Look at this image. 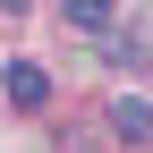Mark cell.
Instances as JSON below:
<instances>
[{"mask_svg": "<svg viewBox=\"0 0 153 153\" xmlns=\"http://www.w3.org/2000/svg\"><path fill=\"white\" fill-rule=\"evenodd\" d=\"M111 128H119L128 145H153V102L145 94H111Z\"/></svg>", "mask_w": 153, "mask_h": 153, "instance_id": "obj_2", "label": "cell"}, {"mask_svg": "<svg viewBox=\"0 0 153 153\" xmlns=\"http://www.w3.org/2000/svg\"><path fill=\"white\" fill-rule=\"evenodd\" d=\"M9 9H26V0H9Z\"/></svg>", "mask_w": 153, "mask_h": 153, "instance_id": "obj_4", "label": "cell"}, {"mask_svg": "<svg viewBox=\"0 0 153 153\" xmlns=\"http://www.w3.org/2000/svg\"><path fill=\"white\" fill-rule=\"evenodd\" d=\"M0 94H9L17 111H43V102H51V76H43V60H9V68H0Z\"/></svg>", "mask_w": 153, "mask_h": 153, "instance_id": "obj_1", "label": "cell"}, {"mask_svg": "<svg viewBox=\"0 0 153 153\" xmlns=\"http://www.w3.org/2000/svg\"><path fill=\"white\" fill-rule=\"evenodd\" d=\"M60 17H68L76 34H94V43L111 34V0H60Z\"/></svg>", "mask_w": 153, "mask_h": 153, "instance_id": "obj_3", "label": "cell"}]
</instances>
